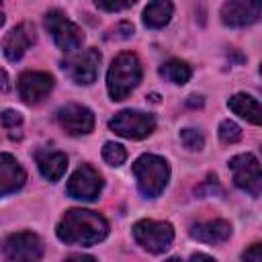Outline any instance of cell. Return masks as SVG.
Instances as JSON below:
<instances>
[{"label":"cell","mask_w":262,"mask_h":262,"mask_svg":"<svg viewBox=\"0 0 262 262\" xmlns=\"http://www.w3.org/2000/svg\"><path fill=\"white\" fill-rule=\"evenodd\" d=\"M35 41V27L31 23H20L14 29H10L2 41V53L8 61H18L27 49Z\"/></svg>","instance_id":"cell-14"},{"label":"cell","mask_w":262,"mask_h":262,"mask_svg":"<svg viewBox=\"0 0 262 262\" xmlns=\"http://www.w3.org/2000/svg\"><path fill=\"white\" fill-rule=\"evenodd\" d=\"M160 76L172 84H186L192 76L190 72V66L186 61H180V59H168L162 68H160Z\"/></svg>","instance_id":"cell-20"},{"label":"cell","mask_w":262,"mask_h":262,"mask_svg":"<svg viewBox=\"0 0 262 262\" xmlns=\"http://www.w3.org/2000/svg\"><path fill=\"white\" fill-rule=\"evenodd\" d=\"M16 88L27 104H37L53 90V76L47 72H23L18 76Z\"/></svg>","instance_id":"cell-13"},{"label":"cell","mask_w":262,"mask_h":262,"mask_svg":"<svg viewBox=\"0 0 262 262\" xmlns=\"http://www.w3.org/2000/svg\"><path fill=\"white\" fill-rule=\"evenodd\" d=\"M188 106H203V96H190Z\"/></svg>","instance_id":"cell-28"},{"label":"cell","mask_w":262,"mask_h":262,"mask_svg":"<svg viewBox=\"0 0 262 262\" xmlns=\"http://www.w3.org/2000/svg\"><path fill=\"white\" fill-rule=\"evenodd\" d=\"M2 23H4V12H2V0H0V27H2Z\"/></svg>","instance_id":"cell-31"},{"label":"cell","mask_w":262,"mask_h":262,"mask_svg":"<svg viewBox=\"0 0 262 262\" xmlns=\"http://www.w3.org/2000/svg\"><path fill=\"white\" fill-rule=\"evenodd\" d=\"M70 260H94L92 256H84V254H72Z\"/></svg>","instance_id":"cell-29"},{"label":"cell","mask_w":262,"mask_h":262,"mask_svg":"<svg viewBox=\"0 0 262 262\" xmlns=\"http://www.w3.org/2000/svg\"><path fill=\"white\" fill-rule=\"evenodd\" d=\"M180 141L190 151H199L205 145V137H203V133L199 129H182L180 131Z\"/></svg>","instance_id":"cell-23"},{"label":"cell","mask_w":262,"mask_h":262,"mask_svg":"<svg viewBox=\"0 0 262 262\" xmlns=\"http://www.w3.org/2000/svg\"><path fill=\"white\" fill-rule=\"evenodd\" d=\"M0 123L6 127V129H14L23 123V115L18 111H12V108H6L0 113Z\"/></svg>","instance_id":"cell-25"},{"label":"cell","mask_w":262,"mask_h":262,"mask_svg":"<svg viewBox=\"0 0 262 262\" xmlns=\"http://www.w3.org/2000/svg\"><path fill=\"white\" fill-rule=\"evenodd\" d=\"M190 235L203 244H223L231 235V225L223 219H213L205 223H194L190 227Z\"/></svg>","instance_id":"cell-17"},{"label":"cell","mask_w":262,"mask_h":262,"mask_svg":"<svg viewBox=\"0 0 262 262\" xmlns=\"http://www.w3.org/2000/svg\"><path fill=\"white\" fill-rule=\"evenodd\" d=\"M68 194L78 201H94L102 190V176L90 166L82 164L68 180Z\"/></svg>","instance_id":"cell-11"},{"label":"cell","mask_w":262,"mask_h":262,"mask_svg":"<svg viewBox=\"0 0 262 262\" xmlns=\"http://www.w3.org/2000/svg\"><path fill=\"white\" fill-rule=\"evenodd\" d=\"M133 237L143 250L151 254H162L174 239V227L168 221L141 219L133 225Z\"/></svg>","instance_id":"cell-4"},{"label":"cell","mask_w":262,"mask_h":262,"mask_svg":"<svg viewBox=\"0 0 262 262\" xmlns=\"http://www.w3.org/2000/svg\"><path fill=\"white\" fill-rule=\"evenodd\" d=\"M108 127H111V131H115L117 135H121L125 139H143V137L151 135V131L156 129V119L149 113L125 108L108 121Z\"/></svg>","instance_id":"cell-5"},{"label":"cell","mask_w":262,"mask_h":262,"mask_svg":"<svg viewBox=\"0 0 262 262\" xmlns=\"http://www.w3.org/2000/svg\"><path fill=\"white\" fill-rule=\"evenodd\" d=\"M0 90L2 92H8L10 90V78H8V74L0 68Z\"/></svg>","instance_id":"cell-27"},{"label":"cell","mask_w":262,"mask_h":262,"mask_svg":"<svg viewBox=\"0 0 262 262\" xmlns=\"http://www.w3.org/2000/svg\"><path fill=\"white\" fill-rule=\"evenodd\" d=\"M174 14L172 0H151L143 10V25L147 29H162L170 23Z\"/></svg>","instance_id":"cell-19"},{"label":"cell","mask_w":262,"mask_h":262,"mask_svg":"<svg viewBox=\"0 0 262 262\" xmlns=\"http://www.w3.org/2000/svg\"><path fill=\"white\" fill-rule=\"evenodd\" d=\"M108 235V223L106 219L88 209H70L59 225H57V237L63 244L72 246H92L102 242Z\"/></svg>","instance_id":"cell-1"},{"label":"cell","mask_w":262,"mask_h":262,"mask_svg":"<svg viewBox=\"0 0 262 262\" xmlns=\"http://www.w3.org/2000/svg\"><path fill=\"white\" fill-rule=\"evenodd\" d=\"M262 14V0H227L221 6V20L227 27H250Z\"/></svg>","instance_id":"cell-12"},{"label":"cell","mask_w":262,"mask_h":262,"mask_svg":"<svg viewBox=\"0 0 262 262\" xmlns=\"http://www.w3.org/2000/svg\"><path fill=\"white\" fill-rule=\"evenodd\" d=\"M55 121L70 135H86L94 129V113L78 102H68L57 108Z\"/></svg>","instance_id":"cell-10"},{"label":"cell","mask_w":262,"mask_h":262,"mask_svg":"<svg viewBox=\"0 0 262 262\" xmlns=\"http://www.w3.org/2000/svg\"><path fill=\"white\" fill-rule=\"evenodd\" d=\"M190 260H213V258H211L209 254H192Z\"/></svg>","instance_id":"cell-30"},{"label":"cell","mask_w":262,"mask_h":262,"mask_svg":"<svg viewBox=\"0 0 262 262\" xmlns=\"http://www.w3.org/2000/svg\"><path fill=\"white\" fill-rule=\"evenodd\" d=\"M45 29L51 33L55 45L66 53L76 51L84 41L82 29L72 23L61 10H49L45 14Z\"/></svg>","instance_id":"cell-6"},{"label":"cell","mask_w":262,"mask_h":262,"mask_svg":"<svg viewBox=\"0 0 262 262\" xmlns=\"http://www.w3.org/2000/svg\"><path fill=\"white\" fill-rule=\"evenodd\" d=\"M35 162H37V168L39 172L49 180V182H57L66 168H68V158L66 154L57 151V149H39L35 154Z\"/></svg>","instance_id":"cell-16"},{"label":"cell","mask_w":262,"mask_h":262,"mask_svg":"<svg viewBox=\"0 0 262 262\" xmlns=\"http://www.w3.org/2000/svg\"><path fill=\"white\" fill-rule=\"evenodd\" d=\"M242 260H248V262H260L262 260V246L260 244H252L250 250H246L242 254Z\"/></svg>","instance_id":"cell-26"},{"label":"cell","mask_w":262,"mask_h":262,"mask_svg":"<svg viewBox=\"0 0 262 262\" xmlns=\"http://www.w3.org/2000/svg\"><path fill=\"white\" fill-rule=\"evenodd\" d=\"M98 66H100V51L90 47L86 51H80V53H74L72 57H68L63 61V72L68 74V78L72 82L88 86L96 80Z\"/></svg>","instance_id":"cell-9"},{"label":"cell","mask_w":262,"mask_h":262,"mask_svg":"<svg viewBox=\"0 0 262 262\" xmlns=\"http://www.w3.org/2000/svg\"><path fill=\"white\" fill-rule=\"evenodd\" d=\"M133 176L137 180V188L141 190V194L154 199L164 192L170 178V166L164 158L156 154H143L133 164Z\"/></svg>","instance_id":"cell-3"},{"label":"cell","mask_w":262,"mask_h":262,"mask_svg":"<svg viewBox=\"0 0 262 262\" xmlns=\"http://www.w3.org/2000/svg\"><path fill=\"white\" fill-rule=\"evenodd\" d=\"M2 252H4L6 260L33 262V260H39L43 256V244H41L39 235L31 233V231H18V233H10L4 239Z\"/></svg>","instance_id":"cell-8"},{"label":"cell","mask_w":262,"mask_h":262,"mask_svg":"<svg viewBox=\"0 0 262 262\" xmlns=\"http://www.w3.org/2000/svg\"><path fill=\"white\" fill-rule=\"evenodd\" d=\"M219 139L223 143H235V141H239L242 139V127L237 123L229 121V119L221 121V125H219Z\"/></svg>","instance_id":"cell-22"},{"label":"cell","mask_w":262,"mask_h":262,"mask_svg":"<svg viewBox=\"0 0 262 262\" xmlns=\"http://www.w3.org/2000/svg\"><path fill=\"white\" fill-rule=\"evenodd\" d=\"M141 76L143 70L139 57L131 51L119 53L106 72V90L111 98L125 100L131 94V90H135V86L141 82Z\"/></svg>","instance_id":"cell-2"},{"label":"cell","mask_w":262,"mask_h":262,"mask_svg":"<svg viewBox=\"0 0 262 262\" xmlns=\"http://www.w3.org/2000/svg\"><path fill=\"white\" fill-rule=\"evenodd\" d=\"M229 170L233 174V184L246 190L252 196H260L262 192V174L260 162L254 154H239L229 160Z\"/></svg>","instance_id":"cell-7"},{"label":"cell","mask_w":262,"mask_h":262,"mask_svg":"<svg viewBox=\"0 0 262 262\" xmlns=\"http://www.w3.org/2000/svg\"><path fill=\"white\" fill-rule=\"evenodd\" d=\"M27 180L25 168L10 154H0V196L12 194L23 188Z\"/></svg>","instance_id":"cell-15"},{"label":"cell","mask_w":262,"mask_h":262,"mask_svg":"<svg viewBox=\"0 0 262 262\" xmlns=\"http://www.w3.org/2000/svg\"><path fill=\"white\" fill-rule=\"evenodd\" d=\"M96 6L104 12H119V10H125V8H131L137 0H94Z\"/></svg>","instance_id":"cell-24"},{"label":"cell","mask_w":262,"mask_h":262,"mask_svg":"<svg viewBox=\"0 0 262 262\" xmlns=\"http://www.w3.org/2000/svg\"><path fill=\"white\" fill-rule=\"evenodd\" d=\"M227 106H229L235 115H239L242 119L250 121L252 125H260V121H262L260 102H258L254 96H250V94H244V92L233 94V96L227 100Z\"/></svg>","instance_id":"cell-18"},{"label":"cell","mask_w":262,"mask_h":262,"mask_svg":"<svg viewBox=\"0 0 262 262\" xmlns=\"http://www.w3.org/2000/svg\"><path fill=\"white\" fill-rule=\"evenodd\" d=\"M102 158L108 166H121L125 160H127V149L121 145V143H115V141H106L104 147H102Z\"/></svg>","instance_id":"cell-21"}]
</instances>
